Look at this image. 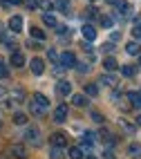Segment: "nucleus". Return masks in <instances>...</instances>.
I'll return each instance as SVG.
<instances>
[{
	"label": "nucleus",
	"mask_w": 141,
	"mask_h": 159,
	"mask_svg": "<svg viewBox=\"0 0 141 159\" xmlns=\"http://www.w3.org/2000/svg\"><path fill=\"white\" fill-rule=\"evenodd\" d=\"M52 146H56V148L67 146V137H65L63 132H54V134H52Z\"/></svg>",
	"instance_id": "9d476101"
},
{
	"label": "nucleus",
	"mask_w": 141,
	"mask_h": 159,
	"mask_svg": "<svg viewBox=\"0 0 141 159\" xmlns=\"http://www.w3.org/2000/svg\"><path fill=\"white\" fill-rule=\"evenodd\" d=\"M85 94H88V97H96V94H99V88H96L94 83H90V85H85Z\"/></svg>",
	"instance_id": "b1692460"
},
{
	"label": "nucleus",
	"mask_w": 141,
	"mask_h": 159,
	"mask_svg": "<svg viewBox=\"0 0 141 159\" xmlns=\"http://www.w3.org/2000/svg\"><path fill=\"white\" fill-rule=\"evenodd\" d=\"M31 103H34L38 110H43V112H47V108H49V101H47V97H45V94H40V92H36V94H34Z\"/></svg>",
	"instance_id": "20e7f679"
},
{
	"label": "nucleus",
	"mask_w": 141,
	"mask_h": 159,
	"mask_svg": "<svg viewBox=\"0 0 141 159\" xmlns=\"http://www.w3.org/2000/svg\"><path fill=\"white\" fill-rule=\"evenodd\" d=\"M107 2H110L119 14H130V11H132V7H130L125 0H107Z\"/></svg>",
	"instance_id": "423d86ee"
},
{
	"label": "nucleus",
	"mask_w": 141,
	"mask_h": 159,
	"mask_svg": "<svg viewBox=\"0 0 141 159\" xmlns=\"http://www.w3.org/2000/svg\"><path fill=\"white\" fill-rule=\"evenodd\" d=\"M137 72H139L137 65H123V67H121V74H123V76H128V79L137 76Z\"/></svg>",
	"instance_id": "dca6fc26"
},
{
	"label": "nucleus",
	"mask_w": 141,
	"mask_h": 159,
	"mask_svg": "<svg viewBox=\"0 0 141 159\" xmlns=\"http://www.w3.org/2000/svg\"><path fill=\"white\" fill-rule=\"evenodd\" d=\"M132 36H134V40H137V43H141V25L132 27Z\"/></svg>",
	"instance_id": "cd10ccee"
},
{
	"label": "nucleus",
	"mask_w": 141,
	"mask_h": 159,
	"mask_svg": "<svg viewBox=\"0 0 141 159\" xmlns=\"http://www.w3.org/2000/svg\"><path fill=\"white\" fill-rule=\"evenodd\" d=\"M29 31H31V36H34V38H45V31H43L40 27H31Z\"/></svg>",
	"instance_id": "a878e982"
},
{
	"label": "nucleus",
	"mask_w": 141,
	"mask_h": 159,
	"mask_svg": "<svg viewBox=\"0 0 141 159\" xmlns=\"http://www.w3.org/2000/svg\"><path fill=\"white\" fill-rule=\"evenodd\" d=\"M125 52H128V54H132V56H139L141 54V45L137 43V40H130V43L125 45Z\"/></svg>",
	"instance_id": "ddd939ff"
},
{
	"label": "nucleus",
	"mask_w": 141,
	"mask_h": 159,
	"mask_svg": "<svg viewBox=\"0 0 141 159\" xmlns=\"http://www.w3.org/2000/svg\"><path fill=\"white\" fill-rule=\"evenodd\" d=\"M7 99L11 101L14 105H18V103H23V101H25V92L20 90V88H11V90L7 92Z\"/></svg>",
	"instance_id": "7ed1b4c3"
},
{
	"label": "nucleus",
	"mask_w": 141,
	"mask_h": 159,
	"mask_svg": "<svg viewBox=\"0 0 141 159\" xmlns=\"http://www.w3.org/2000/svg\"><path fill=\"white\" fill-rule=\"evenodd\" d=\"M128 101L134 105V108H141V92H130L128 94Z\"/></svg>",
	"instance_id": "6ab92c4d"
},
{
	"label": "nucleus",
	"mask_w": 141,
	"mask_h": 159,
	"mask_svg": "<svg viewBox=\"0 0 141 159\" xmlns=\"http://www.w3.org/2000/svg\"><path fill=\"white\" fill-rule=\"evenodd\" d=\"M99 83H103V85H110V88H116V79L110 76V74H103V76H99Z\"/></svg>",
	"instance_id": "a211bd4d"
},
{
	"label": "nucleus",
	"mask_w": 141,
	"mask_h": 159,
	"mask_svg": "<svg viewBox=\"0 0 141 159\" xmlns=\"http://www.w3.org/2000/svg\"><path fill=\"white\" fill-rule=\"evenodd\" d=\"M103 67H105L107 72H114V70L119 67V63H116L114 56H105V58H103Z\"/></svg>",
	"instance_id": "4468645a"
},
{
	"label": "nucleus",
	"mask_w": 141,
	"mask_h": 159,
	"mask_svg": "<svg viewBox=\"0 0 141 159\" xmlns=\"http://www.w3.org/2000/svg\"><path fill=\"white\" fill-rule=\"evenodd\" d=\"M9 155H11L14 159H27V150L23 143H14L11 148H9Z\"/></svg>",
	"instance_id": "39448f33"
},
{
	"label": "nucleus",
	"mask_w": 141,
	"mask_h": 159,
	"mask_svg": "<svg viewBox=\"0 0 141 159\" xmlns=\"http://www.w3.org/2000/svg\"><path fill=\"white\" fill-rule=\"evenodd\" d=\"M38 7L43 9V11H49L52 9V0H38Z\"/></svg>",
	"instance_id": "bb28decb"
},
{
	"label": "nucleus",
	"mask_w": 141,
	"mask_h": 159,
	"mask_svg": "<svg viewBox=\"0 0 141 159\" xmlns=\"http://www.w3.org/2000/svg\"><path fill=\"white\" fill-rule=\"evenodd\" d=\"M56 9H61V11H67V9H70V0H56Z\"/></svg>",
	"instance_id": "393cba45"
},
{
	"label": "nucleus",
	"mask_w": 141,
	"mask_h": 159,
	"mask_svg": "<svg viewBox=\"0 0 141 159\" xmlns=\"http://www.w3.org/2000/svg\"><path fill=\"white\" fill-rule=\"evenodd\" d=\"M70 159H85V150L81 146H72L70 148Z\"/></svg>",
	"instance_id": "2eb2a0df"
},
{
	"label": "nucleus",
	"mask_w": 141,
	"mask_h": 159,
	"mask_svg": "<svg viewBox=\"0 0 141 159\" xmlns=\"http://www.w3.org/2000/svg\"><path fill=\"white\" fill-rule=\"evenodd\" d=\"M56 92L61 94V97H67V94L72 92V83H70V81H58V85H56Z\"/></svg>",
	"instance_id": "f8f14e48"
},
{
	"label": "nucleus",
	"mask_w": 141,
	"mask_h": 159,
	"mask_svg": "<svg viewBox=\"0 0 141 159\" xmlns=\"http://www.w3.org/2000/svg\"><path fill=\"white\" fill-rule=\"evenodd\" d=\"M47 56H49V58H52L54 63H58V54H56L54 49H49V52H47Z\"/></svg>",
	"instance_id": "c756f323"
},
{
	"label": "nucleus",
	"mask_w": 141,
	"mask_h": 159,
	"mask_svg": "<svg viewBox=\"0 0 141 159\" xmlns=\"http://www.w3.org/2000/svg\"><path fill=\"white\" fill-rule=\"evenodd\" d=\"M88 159H96V157H88Z\"/></svg>",
	"instance_id": "58836bf2"
},
{
	"label": "nucleus",
	"mask_w": 141,
	"mask_h": 159,
	"mask_svg": "<svg viewBox=\"0 0 141 159\" xmlns=\"http://www.w3.org/2000/svg\"><path fill=\"white\" fill-rule=\"evenodd\" d=\"M11 65L14 67H23L25 65V56L20 54V52H14V54H11Z\"/></svg>",
	"instance_id": "f3484780"
},
{
	"label": "nucleus",
	"mask_w": 141,
	"mask_h": 159,
	"mask_svg": "<svg viewBox=\"0 0 141 159\" xmlns=\"http://www.w3.org/2000/svg\"><path fill=\"white\" fill-rule=\"evenodd\" d=\"M81 34H83L85 40H94V38H96V27H94V25H83Z\"/></svg>",
	"instance_id": "9b49d317"
},
{
	"label": "nucleus",
	"mask_w": 141,
	"mask_h": 159,
	"mask_svg": "<svg viewBox=\"0 0 141 159\" xmlns=\"http://www.w3.org/2000/svg\"><path fill=\"white\" fill-rule=\"evenodd\" d=\"M139 67H141V54H139Z\"/></svg>",
	"instance_id": "4c0bfd02"
},
{
	"label": "nucleus",
	"mask_w": 141,
	"mask_h": 159,
	"mask_svg": "<svg viewBox=\"0 0 141 159\" xmlns=\"http://www.w3.org/2000/svg\"><path fill=\"white\" fill-rule=\"evenodd\" d=\"M14 123H16V125H25V123H27V116H25L23 112H16V114H14Z\"/></svg>",
	"instance_id": "4be33fe9"
},
{
	"label": "nucleus",
	"mask_w": 141,
	"mask_h": 159,
	"mask_svg": "<svg viewBox=\"0 0 141 159\" xmlns=\"http://www.w3.org/2000/svg\"><path fill=\"white\" fill-rule=\"evenodd\" d=\"M101 25H103V27H110V25H112V20L107 18V16H103V18H101Z\"/></svg>",
	"instance_id": "2f4dec72"
},
{
	"label": "nucleus",
	"mask_w": 141,
	"mask_h": 159,
	"mask_svg": "<svg viewBox=\"0 0 141 159\" xmlns=\"http://www.w3.org/2000/svg\"><path fill=\"white\" fill-rule=\"evenodd\" d=\"M43 23L47 27H56V16L54 14H43Z\"/></svg>",
	"instance_id": "412c9836"
},
{
	"label": "nucleus",
	"mask_w": 141,
	"mask_h": 159,
	"mask_svg": "<svg viewBox=\"0 0 141 159\" xmlns=\"http://www.w3.org/2000/svg\"><path fill=\"white\" fill-rule=\"evenodd\" d=\"M72 103L76 105V108H85V105H88V99H85L83 94H74V97H72Z\"/></svg>",
	"instance_id": "aec40b11"
},
{
	"label": "nucleus",
	"mask_w": 141,
	"mask_h": 159,
	"mask_svg": "<svg viewBox=\"0 0 141 159\" xmlns=\"http://www.w3.org/2000/svg\"><path fill=\"white\" fill-rule=\"evenodd\" d=\"M65 119H67V105H65V103H61L58 108L54 110V121H56V123H63Z\"/></svg>",
	"instance_id": "6e6552de"
},
{
	"label": "nucleus",
	"mask_w": 141,
	"mask_h": 159,
	"mask_svg": "<svg viewBox=\"0 0 141 159\" xmlns=\"http://www.w3.org/2000/svg\"><path fill=\"white\" fill-rule=\"evenodd\" d=\"M29 67H31V72H34L36 76H40V74L45 72V63H43V58L36 56V58H31V61H29Z\"/></svg>",
	"instance_id": "0eeeda50"
},
{
	"label": "nucleus",
	"mask_w": 141,
	"mask_h": 159,
	"mask_svg": "<svg viewBox=\"0 0 141 159\" xmlns=\"http://www.w3.org/2000/svg\"><path fill=\"white\" fill-rule=\"evenodd\" d=\"M56 65H61V67H65V70H67V67H74V65H76V56H74L72 52H61Z\"/></svg>",
	"instance_id": "f03ea898"
},
{
	"label": "nucleus",
	"mask_w": 141,
	"mask_h": 159,
	"mask_svg": "<svg viewBox=\"0 0 141 159\" xmlns=\"http://www.w3.org/2000/svg\"><path fill=\"white\" fill-rule=\"evenodd\" d=\"M25 2H27L29 9H34V7H36V0H25Z\"/></svg>",
	"instance_id": "473e14b6"
},
{
	"label": "nucleus",
	"mask_w": 141,
	"mask_h": 159,
	"mask_svg": "<svg viewBox=\"0 0 141 159\" xmlns=\"http://www.w3.org/2000/svg\"><path fill=\"white\" fill-rule=\"evenodd\" d=\"M7 76V67H5V63L0 61V79H5Z\"/></svg>",
	"instance_id": "7c9ffc66"
},
{
	"label": "nucleus",
	"mask_w": 141,
	"mask_h": 159,
	"mask_svg": "<svg viewBox=\"0 0 141 159\" xmlns=\"http://www.w3.org/2000/svg\"><path fill=\"white\" fill-rule=\"evenodd\" d=\"M5 97H7V88L0 85V99H5Z\"/></svg>",
	"instance_id": "72a5a7b5"
},
{
	"label": "nucleus",
	"mask_w": 141,
	"mask_h": 159,
	"mask_svg": "<svg viewBox=\"0 0 141 159\" xmlns=\"http://www.w3.org/2000/svg\"><path fill=\"white\" fill-rule=\"evenodd\" d=\"M40 130L36 128V125H29V128L25 130V141L27 143H31V146H40Z\"/></svg>",
	"instance_id": "f257e3e1"
},
{
	"label": "nucleus",
	"mask_w": 141,
	"mask_h": 159,
	"mask_svg": "<svg viewBox=\"0 0 141 159\" xmlns=\"http://www.w3.org/2000/svg\"><path fill=\"white\" fill-rule=\"evenodd\" d=\"M9 29L18 34V31H23V16H11L9 18Z\"/></svg>",
	"instance_id": "1a4fd4ad"
},
{
	"label": "nucleus",
	"mask_w": 141,
	"mask_h": 159,
	"mask_svg": "<svg viewBox=\"0 0 141 159\" xmlns=\"http://www.w3.org/2000/svg\"><path fill=\"white\" fill-rule=\"evenodd\" d=\"M137 123H139V125H141V114H139V116H137Z\"/></svg>",
	"instance_id": "e433bc0d"
},
{
	"label": "nucleus",
	"mask_w": 141,
	"mask_h": 159,
	"mask_svg": "<svg viewBox=\"0 0 141 159\" xmlns=\"http://www.w3.org/2000/svg\"><path fill=\"white\" fill-rule=\"evenodd\" d=\"M0 128H2V112H0Z\"/></svg>",
	"instance_id": "c9c22d12"
},
{
	"label": "nucleus",
	"mask_w": 141,
	"mask_h": 159,
	"mask_svg": "<svg viewBox=\"0 0 141 159\" xmlns=\"http://www.w3.org/2000/svg\"><path fill=\"white\" fill-rule=\"evenodd\" d=\"M92 119H94L96 123H103V121H105V119H103V114H101V112H92Z\"/></svg>",
	"instance_id": "c85d7f7f"
},
{
	"label": "nucleus",
	"mask_w": 141,
	"mask_h": 159,
	"mask_svg": "<svg viewBox=\"0 0 141 159\" xmlns=\"http://www.w3.org/2000/svg\"><path fill=\"white\" fill-rule=\"evenodd\" d=\"M49 159H63V148H56V146H52Z\"/></svg>",
	"instance_id": "5701e85b"
},
{
	"label": "nucleus",
	"mask_w": 141,
	"mask_h": 159,
	"mask_svg": "<svg viewBox=\"0 0 141 159\" xmlns=\"http://www.w3.org/2000/svg\"><path fill=\"white\" fill-rule=\"evenodd\" d=\"M23 0H9V5H20Z\"/></svg>",
	"instance_id": "f704fd0d"
}]
</instances>
